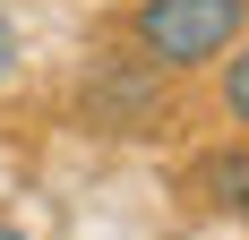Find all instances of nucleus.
Returning <instances> with one entry per match:
<instances>
[{
    "instance_id": "f257e3e1",
    "label": "nucleus",
    "mask_w": 249,
    "mask_h": 240,
    "mask_svg": "<svg viewBox=\"0 0 249 240\" xmlns=\"http://www.w3.org/2000/svg\"><path fill=\"white\" fill-rule=\"evenodd\" d=\"M241 26H249V0H138L129 43L146 51L163 77H189L206 60H224L241 43Z\"/></svg>"
},
{
    "instance_id": "20e7f679",
    "label": "nucleus",
    "mask_w": 249,
    "mask_h": 240,
    "mask_svg": "<svg viewBox=\"0 0 249 240\" xmlns=\"http://www.w3.org/2000/svg\"><path fill=\"white\" fill-rule=\"evenodd\" d=\"M224 112H232V120L249 129V43H241V51L224 60Z\"/></svg>"
},
{
    "instance_id": "f03ea898",
    "label": "nucleus",
    "mask_w": 249,
    "mask_h": 240,
    "mask_svg": "<svg viewBox=\"0 0 249 240\" xmlns=\"http://www.w3.org/2000/svg\"><path fill=\"white\" fill-rule=\"evenodd\" d=\"M163 112H172V95H163V69L146 51L138 60H95L86 86H77V120L103 129V137H155Z\"/></svg>"
},
{
    "instance_id": "39448f33",
    "label": "nucleus",
    "mask_w": 249,
    "mask_h": 240,
    "mask_svg": "<svg viewBox=\"0 0 249 240\" xmlns=\"http://www.w3.org/2000/svg\"><path fill=\"white\" fill-rule=\"evenodd\" d=\"M9 60H18V43H9V26H0V77H9Z\"/></svg>"
},
{
    "instance_id": "7ed1b4c3",
    "label": "nucleus",
    "mask_w": 249,
    "mask_h": 240,
    "mask_svg": "<svg viewBox=\"0 0 249 240\" xmlns=\"http://www.w3.org/2000/svg\"><path fill=\"white\" fill-rule=\"evenodd\" d=\"M198 197H206V206H224V215H249V146L206 154V163H198Z\"/></svg>"
},
{
    "instance_id": "423d86ee",
    "label": "nucleus",
    "mask_w": 249,
    "mask_h": 240,
    "mask_svg": "<svg viewBox=\"0 0 249 240\" xmlns=\"http://www.w3.org/2000/svg\"><path fill=\"white\" fill-rule=\"evenodd\" d=\"M0 240H26V232H9V223H0Z\"/></svg>"
}]
</instances>
